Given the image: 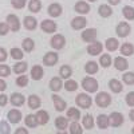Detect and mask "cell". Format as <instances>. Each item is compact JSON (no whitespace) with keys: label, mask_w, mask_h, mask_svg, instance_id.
Returning a JSON list of instances; mask_svg holds the SVG:
<instances>
[{"label":"cell","mask_w":134,"mask_h":134,"mask_svg":"<svg viewBox=\"0 0 134 134\" xmlns=\"http://www.w3.org/2000/svg\"><path fill=\"white\" fill-rule=\"evenodd\" d=\"M115 32L119 38H126L129 34L131 32V27L127 21H119L117 28H115Z\"/></svg>","instance_id":"obj_9"},{"label":"cell","mask_w":134,"mask_h":134,"mask_svg":"<svg viewBox=\"0 0 134 134\" xmlns=\"http://www.w3.org/2000/svg\"><path fill=\"white\" fill-rule=\"evenodd\" d=\"M122 81L125 82V85L133 86L134 85V71H127L122 75Z\"/></svg>","instance_id":"obj_43"},{"label":"cell","mask_w":134,"mask_h":134,"mask_svg":"<svg viewBox=\"0 0 134 134\" xmlns=\"http://www.w3.org/2000/svg\"><path fill=\"white\" fill-rule=\"evenodd\" d=\"M5 23L8 24L9 31L16 32V31L20 30V19H19L15 14H9V15H7V18H5Z\"/></svg>","instance_id":"obj_5"},{"label":"cell","mask_w":134,"mask_h":134,"mask_svg":"<svg viewBox=\"0 0 134 134\" xmlns=\"http://www.w3.org/2000/svg\"><path fill=\"white\" fill-rule=\"evenodd\" d=\"M82 40L86 42V43H93L97 40V30L95 28H86L82 31V35H81Z\"/></svg>","instance_id":"obj_10"},{"label":"cell","mask_w":134,"mask_h":134,"mask_svg":"<svg viewBox=\"0 0 134 134\" xmlns=\"http://www.w3.org/2000/svg\"><path fill=\"white\" fill-rule=\"evenodd\" d=\"M43 75H44L43 66H40V64L32 66V69H31V78H32L34 81H39V79H42Z\"/></svg>","instance_id":"obj_23"},{"label":"cell","mask_w":134,"mask_h":134,"mask_svg":"<svg viewBox=\"0 0 134 134\" xmlns=\"http://www.w3.org/2000/svg\"><path fill=\"white\" fill-rule=\"evenodd\" d=\"M69 125H70V121L67 119V117L60 115V117L55 118V126H57L58 130H66L69 127Z\"/></svg>","instance_id":"obj_29"},{"label":"cell","mask_w":134,"mask_h":134,"mask_svg":"<svg viewBox=\"0 0 134 134\" xmlns=\"http://www.w3.org/2000/svg\"><path fill=\"white\" fill-rule=\"evenodd\" d=\"M28 76L26 75V74H21V75H19L18 78H16V85L19 86V87H26L27 85H28Z\"/></svg>","instance_id":"obj_45"},{"label":"cell","mask_w":134,"mask_h":134,"mask_svg":"<svg viewBox=\"0 0 134 134\" xmlns=\"http://www.w3.org/2000/svg\"><path fill=\"white\" fill-rule=\"evenodd\" d=\"M125 100H126L127 106H130V107H134V91H130L129 94H126V97H125Z\"/></svg>","instance_id":"obj_48"},{"label":"cell","mask_w":134,"mask_h":134,"mask_svg":"<svg viewBox=\"0 0 134 134\" xmlns=\"http://www.w3.org/2000/svg\"><path fill=\"white\" fill-rule=\"evenodd\" d=\"M133 2H134V0H133Z\"/></svg>","instance_id":"obj_59"},{"label":"cell","mask_w":134,"mask_h":134,"mask_svg":"<svg viewBox=\"0 0 134 134\" xmlns=\"http://www.w3.org/2000/svg\"><path fill=\"white\" fill-rule=\"evenodd\" d=\"M98 87H99V83L97 79H94L93 76H86L82 79V88L87 93H97L98 91Z\"/></svg>","instance_id":"obj_1"},{"label":"cell","mask_w":134,"mask_h":134,"mask_svg":"<svg viewBox=\"0 0 134 134\" xmlns=\"http://www.w3.org/2000/svg\"><path fill=\"white\" fill-rule=\"evenodd\" d=\"M62 12H63V8L59 3H51L47 8V14L51 18H59L62 15Z\"/></svg>","instance_id":"obj_15"},{"label":"cell","mask_w":134,"mask_h":134,"mask_svg":"<svg viewBox=\"0 0 134 134\" xmlns=\"http://www.w3.org/2000/svg\"><path fill=\"white\" fill-rule=\"evenodd\" d=\"M23 26L26 27V30L28 31H34L38 27V20L35 16H26L23 19Z\"/></svg>","instance_id":"obj_25"},{"label":"cell","mask_w":134,"mask_h":134,"mask_svg":"<svg viewBox=\"0 0 134 134\" xmlns=\"http://www.w3.org/2000/svg\"><path fill=\"white\" fill-rule=\"evenodd\" d=\"M97 126H98L99 129H102V130L107 129V127L110 126L109 117H107L106 114H99V115L97 117Z\"/></svg>","instance_id":"obj_31"},{"label":"cell","mask_w":134,"mask_h":134,"mask_svg":"<svg viewBox=\"0 0 134 134\" xmlns=\"http://www.w3.org/2000/svg\"><path fill=\"white\" fill-rule=\"evenodd\" d=\"M70 129V134H83V126L79 122H71L69 125Z\"/></svg>","instance_id":"obj_40"},{"label":"cell","mask_w":134,"mask_h":134,"mask_svg":"<svg viewBox=\"0 0 134 134\" xmlns=\"http://www.w3.org/2000/svg\"><path fill=\"white\" fill-rule=\"evenodd\" d=\"M11 133V125L5 119L0 121V134H9Z\"/></svg>","instance_id":"obj_44"},{"label":"cell","mask_w":134,"mask_h":134,"mask_svg":"<svg viewBox=\"0 0 134 134\" xmlns=\"http://www.w3.org/2000/svg\"><path fill=\"white\" fill-rule=\"evenodd\" d=\"M43 64L44 66H55L58 63V60H59V55H58V52H55V51H48V52H46L44 54V57H43Z\"/></svg>","instance_id":"obj_7"},{"label":"cell","mask_w":134,"mask_h":134,"mask_svg":"<svg viewBox=\"0 0 134 134\" xmlns=\"http://www.w3.org/2000/svg\"><path fill=\"white\" fill-rule=\"evenodd\" d=\"M21 118H23V114H21V111L18 110V109H11L7 113V121L11 125L19 124V122L21 121Z\"/></svg>","instance_id":"obj_8"},{"label":"cell","mask_w":134,"mask_h":134,"mask_svg":"<svg viewBox=\"0 0 134 134\" xmlns=\"http://www.w3.org/2000/svg\"><path fill=\"white\" fill-rule=\"evenodd\" d=\"M11 4L15 9H23L27 4V0H11Z\"/></svg>","instance_id":"obj_47"},{"label":"cell","mask_w":134,"mask_h":134,"mask_svg":"<svg viewBox=\"0 0 134 134\" xmlns=\"http://www.w3.org/2000/svg\"><path fill=\"white\" fill-rule=\"evenodd\" d=\"M50 46L54 50H62L66 46V38L62 34H54V36L50 39Z\"/></svg>","instance_id":"obj_4"},{"label":"cell","mask_w":134,"mask_h":134,"mask_svg":"<svg viewBox=\"0 0 134 134\" xmlns=\"http://www.w3.org/2000/svg\"><path fill=\"white\" fill-rule=\"evenodd\" d=\"M98 14L102 18H110L113 15V8H111V5H107V4H100L98 8Z\"/></svg>","instance_id":"obj_34"},{"label":"cell","mask_w":134,"mask_h":134,"mask_svg":"<svg viewBox=\"0 0 134 134\" xmlns=\"http://www.w3.org/2000/svg\"><path fill=\"white\" fill-rule=\"evenodd\" d=\"M27 105H28L30 109L36 110V109H39L40 105H42V99H40V97L36 95V94H31V95L27 98Z\"/></svg>","instance_id":"obj_18"},{"label":"cell","mask_w":134,"mask_h":134,"mask_svg":"<svg viewBox=\"0 0 134 134\" xmlns=\"http://www.w3.org/2000/svg\"><path fill=\"white\" fill-rule=\"evenodd\" d=\"M9 100H11V103H12L15 107H20V106L24 105L26 97H24L23 94H20V93H14V94H11Z\"/></svg>","instance_id":"obj_19"},{"label":"cell","mask_w":134,"mask_h":134,"mask_svg":"<svg viewBox=\"0 0 134 134\" xmlns=\"http://www.w3.org/2000/svg\"><path fill=\"white\" fill-rule=\"evenodd\" d=\"M28 70V63L24 62V60H19L16 62L14 66H12V71L18 75H21V74H24L26 71Z\"/></svg>","instance_id":"obj_22"},{"label":"cell","mask_w":134,"mask_h":134,"mask_svg":"<svg viewBox=\"0 0 134 134\" xmlns=\"http://www.w3.org/2000/svg\"><path fill=\"white\" fill-rule=\"evenodd\" d=\"M119 51H121V57H131L134 54V44L125 42L119 46Z\"/></svg>","instance_id":"obj_17"},{"label":"cell","mask_w":134,"mask_h":134,"mask_svg":"<svg viewBox=\"0 0 134 134\" xmlns=\"http://www.w3.org/2000/svg\"><path fill=\"white\" fill-rule=\"evenodd\" d=\"M21 46H23V51L31 52V51H34V48H35V42H34L31 38H26L23 40V43H21Z\"/></svg>","instance_id":"obj_41"},{"label":"cell","mask_w":134,"mask_h":134,"mask_svg":"<svg viewBox=\"0 0 134 134\" xmlns=\"http://www.w3.org/2000/svg\"><path fill=\"white\" fill-rule=\"evenodd\" d=\"M11 74V67L5 63H0V78H5Z\"/></svg>","instance_id":"obj_46"},{"label":"cell","mask_w":134,"mask_h":134,"mask_svg":"<svg viewBox=\"0 0 134 134\" xmlns=\"http://www.w3.org/2000/svg\"><path fill=\"white\" fill-rule=\"evenodd\" d=\"M63 86H64V88L67 91H70V93H72V91H76L78 90V82L75 81V79H66V82L63 83Z\"/></svg>","instance_id":"obj_39"},{"label":"cell","mask_w":134,"mask_h":134,"mask_svg":"<svg viewBox=\"0 0 134 134\" xmlns=\"http://www.w3.org/2000/svg\"><path fill=\"white\" fill-rule=\"evenodd\" d=\"M109 121H110V126L119 127V126H122V124H124L125 118L121 113H118V111H113V113L109 115Z\"/></svg>","instance_id":"obj_11"},{"label":"cell","mask_w":134,"mask_h":134,"mask_svg":"<svg viewBox=\"0 0 134 134\" xmlns=\"http://www.w3.org/2000/svg\"><path fill=\"white\" fill-rule=\"evenodd\" d=\"M57 134H70V133H67L66 130H59V131H58Z\"/></svg>","instance_id":"obj_56"},{"label":"cell","mask_w":134,"mask_h":134,"mask_svg":"<svg viewBox=\"0 0 134 134\" xmlns=\"http://www.w3.org/2000/svg\"><path fill=\"white\" fill-rule=\"evenodd\" d=\"M87 26V19L85 16H75L71 20V28L72 30H83Z\"/></svg>","instance_id":"obj_16"},{"label":"cell","mask_w":134,"mask_h":134,"mask_svg":"<svg viewBox=\"0 0 134 134\" xmlns=\"http://www.w3.org/2000/svg\"><path fill=\"white\" fill-rule=\"evenodd\" d=\"M28 9L32 14L39 12V11L42 9V2L40 0H30L28 2Z\"/></svg>","instance_id":"obj_37"},{"label":"cell","mask_w":134,"mask_h":134,"mask_svg":"<svg viewBox=\"0 0 134 134\" xmlns=\"http://www.w3.org/2000/svg\"><path fill=\"white\" fill-rule=\"evenodd\" d=\"M40 28H42L43 32H46V34H54L55 31L58 30V24L55 23L52 19H44V20H42V23H40Z\"/></svg>","instance_id":"obj_6"},{"label":"cell","mask_w":134,"mask_h":134,"mask_svg":"<svg viewBox=\"0 0 134 134\" xmlns=\"http://www.w3.org/2000/svg\"><path fill=\"white\" fill-rule=\"evenodd\" d=\"M35 117H36L38 124L42 125V126L47 125V124H48V121H50V114L47 113L46 110H39L38 113H35Z\"/></svg>","instance_id":"obj_24"},{"label":"cell","mask_w":134,"mask_h":134,"mask_svg":"<svg viewBox=\"0 0 134 134\" xmlns=\"http://www.w3.org/2000/svg\"><path fill=\"white\" fill-rule=\"evenodd\" d=\"M102 51H103V44L100 43V42H98V40L90 43V44L87 46V52H88V55H91V57L99 55Z\"/></svg>","instance_id":"obj_12"},{"label":"cell","mask_w":134,"mask_h":134,"mask_svg":"<svg viewBox=\"0 0 134 134\" xmlns=\"http://www.w3.org/2000/svg\"><path fill=\"white\" fill-rule=\"evenodd\" d=\"M114 67L118 71H125L129 67V62L127 59H125V57H117L114 59Z\"/></svg>","instance_id":"obj_26"},{"label":"cell","mask_w":134,"mask_h":134,"mask_svg":"<svg viewBox=\"0 0 134 134\" xmlns=\"http://www.w3.org/2000/svg\"><path fill=\"white\" fill-rule=\"evenodd\" d=\"M122 15H124V18L126 20H134V7L131 5H125L124 8H122Z\"/></svg>","instance_id":"obj_38"},{"label":"cell","mask_w":134,"mask_h":134,"mask_svg":"<svg viewBox=\"0 0 134 134\" xmlns=\"http://www.w3.org/2000/svg\"><path fill=\"white\" fill-rule=\"evenodd\" d=\"M52 102H54V106H55V110L57 111H64L67 109V102L58 94H52L51 97Z\"/></svg>","instance_id":"obj_13"},{"label":"cell","mask_w":134,"mask_h":134,"mask_svg":"<svg viewBox=\"0 0 134 134\" xmlns=\"http://www.w3.org/2000/svg\"><path fill=\"white\" fill-rule=\"evenodd\" d=\"M86 2L88 3V2H90V3H94V2H97V0H86Z\"/></svg>","instance_id":"obj_57"},{"label":"cell","mask_w":134,"mask_h":134,"mask_svg":"<svg viewBox=\"0 0 134 134\" xmlns=\"http://www.w3.org/2000/svg\"><path fill=\"white\" fill-rule=\"evenodd\" d=\"M15 134H28V130L27 127H18L15 130Z\"/></svg>","instance_id":"obj_52"},{"label":"cell","mask_w":134,"mask_h":134,"mask_svg":"<svg viewBox=\"0 0 134 134\" xmlns=\"http://www.w3.org/2000/svg\"><path fill=\"white\" fill-rule=\"evenodd\" d=\"M75 103L78 107H81V109H88L91 105H93V98L86 94V93H79L76 95L75 98Z\"/></svg>","instance_id":"obj_3"},{"label":"cell","mask_w":134,"mask_h":134,"mask_svg":"<svg viewBox=\"0 0 134 134\" xmlns=\"http://www.w3.org/2000/svg\"><path fill=\"white\" fill-rule=\"evenodd\" d=\"M131 134H134V127H133V129H131Z\"/></svg>","instance_id":"obj_58"},{"label":"cell","mask_w":134,"mask_h":134,"mask_svg":"<svg viewBox=\"0 0 134 134\" xmlns=\"http://www.w3.org/2000/svg\"><path fill=\"white\" fill-rule=\"evenodd\" d=\"M24 124H26V126L30 127V129H35L36 126H39L35 114H28V115L24 118Z\"/></svg>","instance_id":"obj_35"},{"label":"cell","mask_w":134,"mask_h":134,"mask_svg":"<svg viewBox=\"0 0 134 134\" xmlns=\"http://www.w3.org/2000/svg\"><path fill=\"white\" fill-rule=\"evenodd\" d=\"M94 125H95V121H94V117L91 114L83 115V118H82V126H83V129L90 130V129L94 127Z\"/></svg>","instance_id":"obj_33"},{"label":"cell","mask_w":134,"mask_h":134,"mask_svg":"<svg viewBox=\"0 0 134 134\" xmlns=\"http://www.w3.org/2000/svg\"><path fill=\"white\" fill-rule=\"evenodd\" d=\"M85 71L90 75H94L99 71V64L95 62V60H88L86 64H85Z\"/></svg>","instance_id":"obj_30"},{"label":"cell","mask_w":134,"mask_h":134,"mask_svg":"<svg viewBox=\"0 0 134 134\" xmlns=\"http://www.w3.org/2000/svg\"><path fill=\"white\" fill-rule=\"evenodd\" d=\"M67 119L71 121V122H78L81 119V110L78 107H69L67 109Z\"/></svg>","instance_id":"obj_20"},{"label":"cell","mask_w":134,"mask_h":134,"mask_svg":"<svg viewBox=\"0 0 134 134\" xmlns=\"http://www.w3.org/2000/svg\"><path fill=\"white\" fill-rule=\"evenodd\" d=\"M129 117H130V119H131V121L134 122V109H133V110L130 111V114H129Z\"/></svg>","instance_id":"obj_55"},{"label":"cell","mask_w":134,"mask_h":134,"mask_svg":"<svg viewBox=\"0 0 134 134\" xmlns=\"http://www.w3.org/2000/svg\"><path fill=\"white\" fill-rule=\"evenodd\" d=\"M119 42H118V39H115V38H109V39H106V42H105V47L107 48V51H110V52H114V51H117L118 48H119Z\"/></svg>","instance_id":"obj_27"},{"label":"cell","mask_w":134,"mask_h":134,"mask_svg":"<svg viewBox=\"0 0 134 134\" xmlns=\"http://www.w3.org/2000/svg\"><path fill=\"white\" fill-rule=\"evenodd\" d=\"M71 75H72V69H71V66H69V64L60 66V69H59V76L62 78V79H70Z\"/></svg>","instance_id":"obj_32"},{"label":"cell","mask_w":134,"mask_h":134,"mask_svg":"<svg viewBox=\"0 0 134 134\" xmlns=\"http://www.w3.org/2000/svg\"><path fill=\"white\" fill-rule=\"evenodd\" d=\"M9 54H11V58L15 59L16 62H19V60L23 59L24 51L21 50V48H19V47H12V48H11V51H9Z\"/></svg>","instance_id":"obj_36"},{"label":"cell","mask_w":134,"mask_h":134,"mask_svg":"<svg viewBox=\"0 0 134 134\" xmlns=\"http://www.w3.org/2000/svg\"><path fill=\"white\" fill-rule=\"evenodd\" d=\"M5 88H7L5 81L3 79V78H0V91H5Z\"/></svg>","instance_id":"obj_53"},{"label":"cell","mask_w":134,"mask_h":134,"mask_svg":"<svg viewBox=\"0 0 134 134\" xmlns=\"http://www.w3.org/2000/svg\"><path fill=\"white\" fill-rule=\"evenodd\" d=\"M50 88H51V91L54 93H58L60 88L63 87V81H62V78L60 76H52L51 79H50Z\"/></svg>","instance_id":"obj_21"},{"label":"cell","mask_w":134,"mask_h":134,"mask_svg":"<svg viewBox=\"0 0 134 134\" xmlns=\"http://www.w3.org/2000/svg\"><path fill=\"white\" fill-rule=\"evenodd\" d=\"M94 100H95L97 106L105 109V107H109L111 105V95L106 91H99V93H97Z\"/></svg>","instance_id":"obj_2"},{"label":"cell","mask_w":134,"mask_h":134,"mask_svg":"<svg viewBox=\"0 0 134 134\" xmlns=\"http://www.w3.org/2000/svg\"><path fill=\"white\" fill-rule=\"evenodd\" d=\"M7 57H8V52L4 47H0V63H4L7 60Z\"/></svg>","instance_id":"obj_51"},{"label":"cell","mask_w":134,"mask_h":134,"mask_svg":"<svg viewBox=\"0 0 134 134\" xmlns=\"http://www.w3.org/2000/svg\"><path fill=\"white\" fill-rule=\"evenodd\" d=\"M8 100H9V97L4 93L0 94V107H4L7 103H8Z\"/></svg>","instance_id":"obj_50"},{"label":"cell","mask_w":134,"mask_h":134,"mask_svg":"<svg viewBox=\"0 0 134 134\" xmlns=\"http://www.w3.org/2000/svg\"><path fill=\"white\" fill-rule=\"evenodd\" d=\"M109 87H110L111 91L117 93V94H119L122 90H124V85H122V82L118 81V79H115V78H113V79L109 81Z\"/></svg>","instance_id":"obj_28"},{"label":"cell","mask_w":134,"mask_h":134,"mask_svg":"<svg viewBox=\"0 0 134 134\" xmlns=\"http://www.w3.org/2000/svg\"><path fill=\"white\" fill-rule=\"evenodd\" d=\"M8 32H9V27H8V24L5 23V21H0V35L4 36V35H7Z\"/></svg>","instance_id":"obj_49"},{"label":"cell","mask_w":134,"mask_h":134,"mask_svg":"<svg viewBox=\"0 0 134 134\" xmlns=\"http://www.w3.org/2000/svg\"><path fill=\"white\" fill-rule=\"evenodd\" d=\"M74 9H75V12H78L79 15H86V14L90 12V4H88L86 0H79V2L75 3Z\"/></svg>","instance_id":"obj_14"},{"label":"cell","mask_w":134,"mask_h":134,"mask_svg":"<svg viewBox=\"0 0 134 134\" xmlns=\"http://www.w3.org/2000/svg\"><path fill=\"white\" fill-rule=\"evenodd\" d=\"M111 63H113V59H111V57L109 54H102L100 55V58H99V64L105 67V69H107V67L111 66Z\"/></svg>","instance_id":"obj_42"},{"label":"cell","mask_w":134,"mask_h":134,"mask_svg":"<svg viewBox=\"0 0 134 134\" xmlns=\"http://www.w3.org/2000/svg\"><path fill=\"white\" fill-rule=\"evenodd\" d=\"M107 2H109L110 5H117V4L121 3V0H107Z\"/></svg>","instance_id":"obj_54"}]
</instances>
